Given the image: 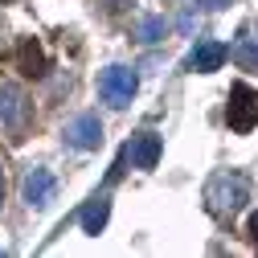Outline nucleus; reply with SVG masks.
Masks as SVG:
<instances>
[{"instance_id":"obj_7","label":"nucleus","mask_w":258,"mask_h":258,"mask_svg":"<svg viewBox=\"0 0 258 258\" xmlns=\"http://www.w3.org/2000/svg\"><path fill=\"white\" fill-rule=\"evenodd\" d=\"M225 57H230V49H225L221 41H197V45L188 49V57H184V70H192V74H213V70L225 66Z\"/></svg>"},{"instance_id":"obj_2","label":"nucleus","mask_w":258,"mask_h":258,"mask_svg":"<svg viewBox=\"0 0 258 258\" xmlns=\"http://www.w3.org/2000/svg\"><path fill=\"white\" fill-rule=\"evenodd\" d=\"M33 119V99L13 86V82H0V132H9L13 140H21V132Z\"/></svg>"},{"instance_id":"obj_15","label":"nucleus","mask_w":258,"mask_h":258,"mask_svg":"<svg viewBox=\"0 0 258 258\" xmlns=\"http://www.w3.org/2000/svg\"><path fill=\"white\" fill-rule=\"evenodd\" d=\"M201 5H209V9H221V5H230V0H201Z\"/></svg>"},{"instance_id":"obj_17","label":"nucleus","mask_w":258,"mask_h":258,"mask_svg":"<svg viewBox=\"0 0 258 258\" xmlns=\"http://www.w3.org/2000/svg\"><path fill=\"white\" fill-rule=\"evenodd\" d=\"M5 5H17V0H5Z\"/></svg>"},{"instance_id":"obj_8","label":"nucleus","mask_w":258,"mask_h":258,"mask_svg":"<svg viewBox=\"0 0 258 258\" xmlns=\"http://www.w3.org/2000/svg\"><path fill=\"white\" fill-rule=\"evenodd\" d=\"M127 152V160H132V168H156L160 164V152H164V144H160V136H152V132H140V136H132V144L123 148Z\"/></svg>"},{"instance_id":"obj_4","label":"nucleus","mask_w":258,"mask_h":258,"mask_svg":"<svg viewBox=\"0 0 258 258\" xmlns=\"http://www.w3.org/2000/svg\"><path fill=\"white\" fill-rule=\"evenodd\" d=\"M136 86H140V78H136L132 66H107L99 74V94H103V103H111L115 111H123L127 103L136 99Z\"/></svg>"},{"instance_id":"obj_11","label":"nucleus","mask_w":258,"mask_h":258,"mask_svg":"<svg viewBox=\"0 0 258 258\" xmlns=\"http://www.w3.org/2000/svg\"><path fill=\"white\" fill-rule=\"evenodd\" d=\"M17 66H21V74H25V78H41V74H45V66H49V61H45V49H41L33 37H25V41H21V49H17Z\"/></svg>"},{"instance_id":"obj_16","label":"nucleus","mask_w":258,"mask_h":258,"mask_svg":"<svg viewBox=\"0 0 258 258\" xmlns=\"http://www.w3.org/2000/svg\"><path fill=\"white\" fill-rule=\"evenodd\" d=\"M0 201H5V180H0Z\"/></svg>"},{"instance_id":"obj_13","label":"nucleus","mask_w":258,"mask_h":258,"mask_svg":"<svg viewBox=\"0 0 258 258\" xmlns=\"http://www.w3.org/2000/svg\"><path fill=\"white\" fill-rule=\"evenodd\" d=\"M94 9H99L103 17H119V13H132L136 0H94Z\"/></svg>"},{"instance_id":"obj_6","label":"nucleus","mask_w":258,"mask_h":258,"mask_svg":"<svg viewBox=\"0 0 258 258\" xmlns=\"http://www.w3.org/2000/svg\"><path fill=\"white\" fill-rule=\"evenodd\" d=\"M61 136H66V144L78 148V152H94L103 144V123H99V115H78V119L66 123Z\"/></svg>"},{"instance_id":"obj_12","label":"nucleus","mask_w":258,"mask_h":258,"mask_svg":"<svg viewBox=\"0 0 258 258\" xmlns=\"http://www.w3.org/2000/svg\"><path fill=\"white\" fill-rule=\"evenodd\" d=\"M164 33H168L164 17H140V25H136V41H144V45H156Z\"/></svg>"},{"instance_id":"obj_5","label":"nucleus","mask_w":258,"mask_h":258,"mask_svg":"<svg viewBox=\"0 0 258 258\" xmlns=\"http://www.w3.org/2000/svg\"><path fill=\"white\" fill-rule=\"evenodd\" d=\"M53 188H57L53 172H45V168H29V172L21 176V201L33 205V209H45V205L53 201Z\"/></svg>"},{"instance_id":"obj_14","label":"nucleus","mask_w":258,"mask_h":258,"mask_svg":"<svg viewBox=\"0 0 258 258\" xmlns=\"http://www.w3.org/2000/svg\"><path fill=\"white\" fill-rule=\"evenodd\" d=\"M246 234H250V242H254V246H258V213H254V217H250V225H246Z\"/></svg>"},{"instance_id":"obj_1","label":"nucleus","mask_w":258,"mask_h":258,"mask_svg":"<svg viewBox=\"0 0 258 258\" xmlns=\"http://www.w3.org/2000/svg\"><path fill=\"white\" fill-rule=\"evenodd\" d=\"M250 201V180L242 172H213L205 184V209L213 217H234Z\"/></svg>"},{"instance_id":"obj_9","label":"nucleus","mask_w":258,"mask_h":258,"mask_svg":"<svg viewBox=\"0 0 258 258\" xmlns=\"http://www.w3.org/2000/svg\"><path fill=\"white\" fill-rule=\"evenodd\" d=\"M107 217H111V197L107 192H94V197L82 205V213H78V221H82V234H103V225H107Z\"/></svg>"},{"instance_id":"obj_10","label":"nucleus","mask_w":258,"mask_h":258,"mask_svg":"<svg viewBox=\"0 0 258 258\" xmlns=\"http://www.w3.org/2000/svg\"><path fill=\"white\" fill-rule=\"evenodd\" d=\"M234 57L242 61L246 70H258V17L238 29V37H234Z\"/></svg>"},{"instance_id":"obj_3","label":"nucleus","mask_w":258,"mask_h":258,"mask_svg":"<svg viewBox=\"0 0 258 258\" xmlns=\"http://www.w3.org/2000/svg\"><path fill=\"white\" fill-rule=\"evenodd\" d=\"M225 123H230V132H238V136H250L254 127H258V94H254V86L238 82V86L230 90V103H225Z\"/></svg>"}]
</instances>
